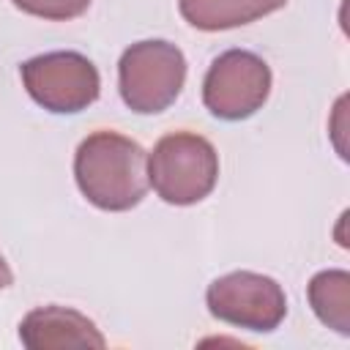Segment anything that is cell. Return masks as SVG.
I'll return each instance as SVG.
<instances>
[{
    "label": "cell",
    "mask_w": 350,
    "mask_h": 350,
    "mask_svg": "<svg viewBox=\"0 0 350 350\" xmlns=\"http://www.w3.org/2000/svg\"><path fill=\"white\" fill-rule=\"evenodd\" d=\"M74 178L88 202L101 211H129L150 186L145 150L118 131H96L79 142Z\"/></svg>",
    "instance_id": "cell-1"
},
{
    "label": "cell",
    "mask_w": 350,
    "mask_h": 350,
    "mask_svg": "<svg viewBox=\"0 0 350 350\" xmlns=\"http://www.w3.org/2000/svg\"><path fill=\"white\" fill-rule=\"evenodd\" d=\"M216 180L219 153L200 134H167L148 156V183L170 205H194L205 200Z\"/></svg>",
    "instance_id": "cell-2"
},
{
    "label": "cell",
    "mask_w": 350,
    "mask_h": 350,
    "mask_svg": "<svg viewBox=\"0 0 350 350\" xmlns=\"http://www.w3.org/2000/svg\"><path fill=\"white\" fill-rule=\"evenodd\" d=\"M186 82L183 52L161 38L131 44L118 63V88L129 109L156 115L167 109Z\"/></svg>",
    "instance_id": "cell-3"
},
{
    "label": "cell",
    "mask_w": 350,
    "mask_h": 350,
    "mask_svg": "<svg viewBox=\"0 0 350 350\" xmlns=\"http://www.w3.org/2000/svg\"><path fill=\"white\" fill-rule=\"evenodd\" d=\"M19 74L30 98L55 115H74L88 109L101 90L96 66L79 52L36 55L22 63Z\"/></svg>",
    "instance_id": "cell-4"
},
{
    "label": "cell",
    "mask_w": 350,
    "mask_h": 350,
    "mask_svg": "<svg viewBox=\"0 0 350 350\" xmlns=\"http://www.w3.org/2000/svg\"><path fill=\"white\" fill-rule=\"evenodd\" d=\"M268 93L271 68L260 55L249 49L221 52L202 79V101L208 112L221 120L252 118L265 104Z\"/></svg>",
    "instance_id": "cell-5"
},
{
    "label": "cell",
    "mask_w": 350,
    "mask_h": 350,
    "mask_svg": "<svg viewBox=\"0 0 350 350\" xmlns=\"http://www.w3.org/2000/svg\"><path fill=\"white\" fill-rule=\"evenodd\" d=\"M205 304L213 317L260 334L279 328L287 314V295L282 284L254 271H232L213 279L208 284Z\"/></svg>",
    "instance_id": "cell-6"
},
{
    "label": "cell",
    "mask_w": 350,
    "mask_h": 350,
    "mask_svg": "<svg viewBox=\"0 0 350 350\" xmlns=\"http://www.w3.org/2000/svg\"><path fill=\"white\" fill-rule=\"evenodd\" d=\"M19 339L27 350H63V347H96L107 339L82 312L68 306H38L19 323Z\"/></svg>",
    "instance_id": "cell-7"
},
{
    "label": "cell",
    "mask_w": 350,
    "mask_h": 350,
    "mask_svg": "<svg viewBox=\"0 0 350 350\" xmlns=\"http://www.w3.org/2000/svg\"><path fill=\"white\" fill-rule=\"evenodd\" d=\"M287 0H180L183 19L197 30H230L279 11Z\"/></svg>",
    "instance_id": "cell-8"
},
{
    "label": "cell",
    "mask_w": 350,
    "mask_h": 350,
    "mask_svg": "<svg viewBox=\"0 0 350 350\" xmlns=\"http://www.w3.org/2000/svg\"><path fill=\"white\" fill-rule=\"evenodd\" d=\"M309 304L317 320L336 334H350V273L342 268H328L312 276Z\"/></svg>",
    "instance_id": "cell-9"
},
{
    "label": "cell",
    "mask_w": 350,
    "mask_h": 350,
    "mask_svg": "<svg viewBox=\"0 0 350 350\" xmlns=\"http://www.w3.org/2000/svg\"><path fill=\"white\" fill-rule=\"evenodd\" d=\"M14 5L22 8L25 14H33V16H41V19L66 22V19H74V16L85 14L90 0H14Z\"/></svg>",
    "instance_id": "cell-10"
},
{
    "label": "cell",
    "mask_w": 350,
    "mask_h": 350,
    "mask_svg": "<svg viewBox=\"0 0 350 350\" xmlns=\"http://www.w3.org/2000/svg\"><path fill=\"white\" fill-rule=\"evenodd\" d=\"M11 282H14V273H11L8 262H5V260H3V254H0V290H5Z\"/></svg>",
    "instance_id": "cell-11"
}]
</instances>
